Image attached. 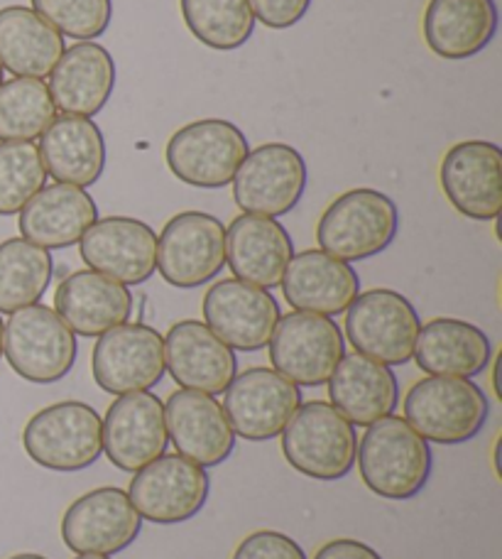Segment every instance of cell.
I'll return each instance as SVG.
<instances>
[{"mask_svg":"<svg viewBox=\"0 0 502 559\" xmlns=\"http://www.w3.org/2000/svg\"><path fill=\"white\" fill-rule=\"evenodd\" d=\"M270 364L277 373L301 388L328 383L331 373L346 354V336L334 317L314 312H289L270 338Z\"/></svg>","mask_w":502,"mask_h":559,"instance_id":"cell-9","label":"cell"},{"mask_svg":"<svg viewBox=\"0 0 502 559\" xmlns=\"http://www.w3.org/2000/svg\"><path fill=\"white\" fill-rule=\"evenodd\" d=\"M250 153L248 138L224 118H201L169 138L165 159L179 182L196 189H224Z\"/></svg>","mask_w":502,"mask_h":559,"instance_id":"cell-8","label":"cell"},{"mask_svg":"<svg viewBox=\"0 0 502 559\" xmlns=\"http://www.w3.org/2000/svg\"><path fill=\"white\" fill-rule=\"evenodd\" d=\"M55 312L79 336H100L130 322L133 295L128 285L96 271H76L57 285Z\"/></svg>","mask_w":502,"mask_h":559,"instance_id":"cell-26","label":"cell"},{"mask_svg":"<svg viewBox=\"0 0 502 559\" xmlns=\"http://www.w3.org/2000/svg\"><path fill=\"white\" fill-rule=\"evenodd\" d=\"M8 559H47V557L33 555V552H23V555H13V557H8Z\"/></svg>","mask_w":502,"mask_h":559,"instance_id":"cell-40","label":"cell"},{"mask_svg":"<svg viewBox=\"0 0 502 559\" xmlns=\"http://www.w3.org/2000/svg\"><path fill=\"white\" fill-rule=\"evenodd\" d=\"M490 401L470 378L427 376L405 395L407 425L427 442L444 447L466 444L488 423Z\"/></svg>","mask_w":502,"mask_h":559,"instance_id":"cell-2","label":"cell"},{"mask_svg":"<svg viewBox=\"0 0 502 559\" xmlns=\"http://www.w3.org/2000/svg\"><path fill=\"white\" fill-rule=\"evenodd\" d=\"M230 185L240 212L277 218L295 212L301 202L309 185V167L297 147L265 143L250 150Z\"/></svg>","mask_w":502,"mask_h":559,"instance_id":"cell-11","label":"cell"},{"mask_svg":"<svg viewBox=\"0 0 502 559\" xmlns=\"http://www.w3.org/2000/svg\"><path fill=\"white\" fill-rule=\"evenodd\" d=\"M411 358L429 376L476 378L493 358V344L480 326L464 319L439 317L419 329Z\"/></svg>","mask_w":502,"mask_h":559,"instance_id":"cell-30","label":"cell"},{"mask_svg":"<svg viewBox=\"0 0 502 559\" xmlns=\"http://www.w3.org/2000/svg\"><path fill=\"white\" fill-rule=\"evenodd\" d=\"M23 447L37 466L49 472H84L104 454V419L88 403H55L29 417Z\"/></svg>","mask_w":502,"mask_h":559,"instance_id":"cell-5","label":"cell"},{"mask_svg":"<svg viewBox=\"0 0 502 559\" xmlns=\"http://www.w3.org/2000/svg\"><path fill=\"white\" fill-rule=\"evenodd\" d=\"M295 243L287 228L270 216L240 214L226 231V263L238 280L263 289L279 287Z\"/></svg>","mask_w":502,"mask_h":559,"instance_id":"cell-22","label":"cell"},{"mask_svg":"<svg viewBox=\"0 0 502 559\" xmlns=\"http://www.w3.org/2000/svg\"><path fill=\"white\" fill-rule=\"evenodd\" d=\"M76 559H110V557H106V555H79Z\"/></svg>","mask_w":502,"mask_h":559,"instance_id":"cell-41","label":"cell"},{"mask_svg":"<svg viewBox=\"0 0 502 559\" xmlns=\"http://www.w3.org/2000/svg\"><path fill=\"white\" fill-rule=\"evenodd\" d=\"M255 20L270 29L295 27L309 13L311 0H250Z\"/></svg>","mask_w":502,"mask_h":559,"instance_id":"cell-38","label":"cell"},{"mask_svg":"<svg viewBox=\"0 0 502 559\" xmlns=\"http://www.w3.org/2000/svg\"><path fill=\"white\" fill-rule=\"evenodd\" d=\"M226 267V226L206 212H182L157 236V273L177 289H196Z\"/></svg>","mask_w":502,"mask_h":559,"instance_id":"cell-10","label":"cell"},{"mask_svg":"<svg viewBox=\"0 0 502 559\" xmlns=\"http://www.w3.org/2000/svg\"><path fill=\"white\" fill-rule=\"evenodd\" d=\"M92 373L108 395L143 393L163 381L165 336L143 322H125L100 334L92 354Z\"/></svg>","mask_w":502,"mask_h":559,"instance_id":"cell-13","label":"cell"},{"mask_svg":"<svg viewBox=\"0 0 502 559\" xmlns=\"http://www.w3.org/2000/svg\"><path fill=\"white\" fill-rule=\"evenodd\" d=\"M234 559H307V552L285 533L258 531L236 547Z\"/></svg>","mask_w":502,"mask_h":559,"instance_id":"cell-37","label":"cell"},{"mask_svg":"<svg viewBox=\"0 0 502 559\" xmlns=\"http://www.w3.org/2000/svg\"><path fill=\"white\" fill-rule=\"evenodd\" d=\"M220 405L236 437L248 442H273L301 405V391L275 368H248L236 373Z\"/></svg>","mask_w":502,"mask_h":559,"instance_id":"cell-14","label":"cell"},{"mask_svg":"<svg viewBox=\"0 0 502 559\" xmlns=\"http://www.w3.org/2000/svg\"><path fill=\"white\" fill-rule=\"evenodd\" d=\"M498 23L495 0H429L421 33L437 57L458 62L483 52L498 35Z\"/></svg>","mask_w":502,"mask_h":559,"instance_id":"cell-27","label":"cell"},{"mask_svg":"<svg viewBox=\"0 0 502 559\" xmlns=\"http://www.w3.org/2000/svg\"><path fill=\"white\" fill-rule=\"evenodd\" d=\"M439 182L458 214L495 222L502 209V150L488 140H464L441 159Z\"/></svg>","mask_w":502,"mask_h":559,"instance_id":"cell-17","label":"cell"},{"mask_svg":"<svg viewBox=\"0 0 502 559\" xmlns=\"http://www.w3.org/2000/svg\"><path fill=\"white\" fill-rule=\"evenodd\" d=\"M76 354V334L52 307L39 302L23 307L3 324V356L27 383H59L72 373Z\"/></svg>","mask_w":502,"mask_h":559,"instance_id":"cell-6","label":"cell"},{"mask_svg":"<svg viewBox=\"0 0 502 559\" xmlns=\"http://www.w3.org/2000/svg\"><path fill=\"white\" fill-rule=\"evenodd\" d=\"M356 464L363 484L387 501H409L429 484L431 447L407 425L405 417L387 415L368 425L358 439Z\"/></svg>","mask_w":502,"mask_h":559,"instance_id":"cell-1","label":"cell"},{"mask_svg":"<svg viewBox=\"0 0 502 559\" xmlns=\"http://www.w3.org/2000/svg\"><path fill=\"white\" fill-rule=\"evenodd\" d=\"M64 37L27 5L0 8V67L13 76L45 79L64 55Z\"/></svg>","mask_w":502,"mask_h":559,"instance_id":"cell-31","label":"cell"},{"mask_svg":"<svg viewBox=\"0 0 502 559\" xmlns=\"http://www.w3.org/2000/svg\"><path fill=\"white\" fill-rule=\"evenodd\" d=\"M344 314L346 338L356 354L390 368L411 361L421 319L415 305L397 289L375 287L358 293Z\"/></svg>","mask_w":502,"mask_h":559,"instance_id":"cell-7","label":"cell"},{"mask_svg":"<svg viewBox=\"0 0 502 559\" xmlns=\"http://www.w3.org/2000/svg\"><path fill=\"white\" fill-rule=\"evenodd\" d=\"M399 231L397 204L387 194L358 187L326 206L316 224V243L346 263L385 253Z\"/></svg>","mask_w":502,"mask_h":559,"instance_id":"cell-3","label":"cell"},{"mask_svg":"<svg viewBox=\"0 0 502 559\" xmlns=\"http://www.w3.org/2000/svg\"><path fill=\"white\" fill-rule=\"evenodd\" d=\"M143 531V518L123 488L100 486L67 508L62 540L76 555H118Z\"/></svg>","mask_w":502,"mask_h":559,"instance_id":"cell-15","label":"cell"},{"mask_svg":"<svg viewBox=\"0 0 502 559\" xmlns=\"http://www.w3.org/2000/svg\"><path fill=\"white\" fill-rule=\"evenodd\" d=\"M165 403L150 391L118 395L104 417V452L120 472L140 468L167 454Z\"/></svg>","mask_w":502,"mask_h":559,"instance_id":"cell-19","label":"cell"},{"mask_svg":"<svg viewBox=\"0 0 502 559\" xmlns=\"http://www.w3.org/2000/svg\"><path fill=\"white\" fill-rule=\"evenodd\" d=\"M283 295L295 312L338 317L360 293V277L354 265L321 251L295 253L283 277Z\"/></svg>","mask_w":502,"mask_h":559,"instance_id":"cell-23","label":"cell"},{"mask_svg":"<svg viewBox=\"0 0 502 559\" xmlns=\"http://www.w3.org/2000/svg\"><path fill=\"white\" fill-rule=\"evenodd\" d=\"M55 258L47 248L20 238L0 243V312L13 314L17 309L37 305L52 285Z\"/></svg>","mask_w":502,"mask_h":559,"instance_id":"cell-32","label":"cell"},{"mask_svg":"<svg viewBox=\"0 0 502 559\" xmlns=\"http://www.w3.org/2000/svg\"><path fill=\"white\" fill-rule=\"evenodd\" d=\"M279 437L287 464L316 481H338L356 466V425L331 403H301Z\"/></svg>","mask_w":502,"mask_h":559,"instance_id":"cell-4","label":"cell"},{"mask_svg":"<svg viewBox=\"0 0 502 559\" xmlns=\"http://www.w3.org/2000/svg\"><path fill=\"white\" fill-rule=\"evenodd\" d=\"M98 222L94 197L82 187L45 185L20 212V234L47 251L76 246Z\"/></svg>","mask_w":502,"mask_h":559,"instance_id":"cell-25","label":"cell"},{"mask_svg":"<svg viewBox=\"0 0 502 559\" xmlns=\"http://www.w3.org/2000/svg\"><path fill=\"white\" fill-rule=\"evenodd\" d=\"M314 559H383L373 547L350 540V537H338V540H331L324 547H319Z\"/></svg>","mask_w":502,"mask_h":559,"instance_id":"cell-39","label":"cell"},{"mask_svg":"<svg viewBox=\"0 0 502 559\" xmlns=\"http://www.w3.org/2000/svg\"><path fill=\"white\" fill-rule=\"evenodd\" d=\"M39 157L59 185L92 187L106 173L108 147L94 118L57 116L39 135Z\"/></svg>","mask_w":502,"mask_h":559,"instance_id":"cell-29","label":"cell"},{"mask_svg":"<svg viewBox=\"0 0 502 559\" xmlns=\"http://www.w3.org/2000/svg\"><path fill=\"white\" fill-rule=\"evenodd\" d=\"M328 401L350 425L368 427L397 411V376L363 354H344L328 378Z\"/></svg>","mask_w":502,"mask_h":559,"instance_id":"cell-28","label":"cell"},{"mask_svg":"<svg viewBox=\"0 0 502 559\" xmlns=\"http://www.w3.org/2000/svg\"><path fill=\"white\" fill-rule=\"evenodd\" d=\"M0 84H3V67H0Z\"/></svg>","mask_w":502,"mask_h":559,"instance_id":"cell-43","label":"cell"},{"mask_svg":"<svg viewBox=\"0 0 502 559\" xmlns=\"http://www.w3.org/2000/svg\"><path fill=\"white\" fill-rule=\"evenodd\" d=\"M116 59L98 43H76L49 74V94L62 116L94 118L116 92Z\"/></svg>","mask_w":502,"mask_h":559,"instance_id":"cell-24","label":"cell"},{"mask_svg":"<svg viewBox=\"0 0 502 559\" xmlns=\"http://www.w3.org/2000/svg\"><path fill=\"white\" fill-rule=\"evenodd\" d=\"M79 251L88 271L120 285H143L157 273V234L140 218H98L79 241Z\"/></svg>","mask_w":502,"mask_h":559,"instance_id":"cell-18","label":"cell"},{"mask_svg":"<svg viewBox=\"0 0 502 559\" xmlns=\"http://www.w3.org/2000/svg\"><path fill=\"white\" fill-rule=\"evenodd\" d=\"M47 169L35 143H0V216H13L47 185Z\"/></svg>","mask_w":502,"mask_h":559,"instance_id":"cell-35","label":"cell"},{"mask_svg":"<svg viewBox=\"0 0 502 559\" xmlns=\"http://www.w3.org/2000/svg\"><path fill=\"white\" fill-rule=\"evenodd\" d=\"M57 118V108L43 79L15 76L0 84V143H35Z\"/></svg>","mask_w":502,"mask_h":559,"instance_id":"cell-34","label":"cell"},{"mask_svg":"<svg viewBox=\"0 0 502 559\" xmlns=\"http://www.w3.org/2000/svg\"><path fill=\"white\" fill-rule=\"evenodd\" d=\"M211 478L204 466L182 454H163L135 472L128 496L143 521L179 525L196 518L208 501Z\"/></svg>","mask_w":502,"mask_h":559,"instance_id":"cell-12","label":"cell"},{"mask_svg":"<svg viewBox=\"0 0 502 559\" xmlns=\"http://www.w3.org/2000/svg\"><path fill=\"white\" fill-rule=\"evenodd\" d=\"M165 423L169 442L189 462L214 468L234 454L236 432L214 395L179 388L165 403Z\"/></svg>","mask_w":502,"mask_h":559,"instance_id":"cell-20","label":"cell"},{"mask_svg":"<svg viewBox=\"0 0 502 559\" xmlns=\"http://www.w3.org/2000/svg\"><path fill=\"white\" fill-rule=\"evenodd\" d=\"M33 10L59 35L79 43H94L113 20V0H33Z\"/></svg>","mask_w":502,"mask_h":559,"instance_id":"cell-36","label":"cell"},{"mask_svg":"<svg viewBox=\"0 0 502 559\" xmlns=\"http://www.w3.org/2000/svg\"><path fill=\"white\" fill-rule=\"evenodd\" d=\"M0 358H3V319H0Z\"/></svg>","mask_w":502,"mask_h":559,"instance_id":"cell-42","label":"cell"},{"mask_svg":"<svg viewBox=\"0 0 502 559\" xmlns=\"http://www.w3.org/2000/svg\"><path fill=\"white\" fill-rule=\"evenodd\" d=\"M179 5L189 33L216 52H234L255 33L250 0H179Z\"/></svg>","mask_w":502,"mask_h":559,"instance_id":"cell-33","label":"cell"},{"mask_svg":"<svg viewBox=\"0 0 502 559\" xmlns=\"http://www.w3.org/2000/svg\"><path fill=\"white\" fill-rule=\"evenodd\" d=\"M204 324L234 352L265 348L279 322V305L270 289L238 277L218 280L204 295Z\"/></svg>","mask_w":502,"mask_h":559,"instance_id":"cell-16","label":"cell"},{"mask_svg":"<svg viewBox=\"0 0 502 559\" xmlns=\"http://www.w3.org/2000/svg\"><path fill=\"white\" fill-rule=\"evenodd\" d=\"M165 368L184 391L224 395L238 373L236 352L204 322L184 319L165 336Z\"/></svg>","mask_w":502,"mask_h":559,"instance_id":"cell-21","label":"cell"}]
</instances>
